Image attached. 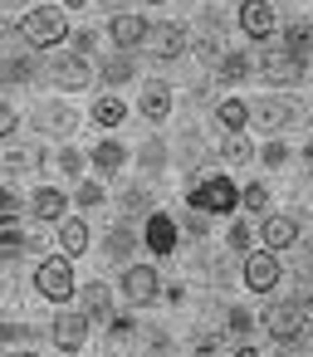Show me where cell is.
I'll return each mask as SVG.
<instances>
[{
	"label": "cell",
	"instance_id": "obj_7",
	"mask_svg": "<svg viewBox=\"0 0 313 357\" xmlns=\"http://www.w3.org/2000/svg\"><path fill=\"white\" fill-rule=\"evenodd\" d=\"M89 323H93V318H89L84 308H59V318H54L49 333H54V342H59L64 352H79V347L89 342Z\"/></svg>",
	"mask_w": 313,
	"mask_h": 357
},
{
	"label": "cell",
	"instance_id": "obj_3",
	"mask_svg": "<svg viewBox=\"0 0 313 357\" xmlns=\"http://www.w3.org/2000/svg\"><path fill=\"white\" fill-rule=\"evenodd\" d=\"M25 40L35 45V50H54L64 35H69V25H64V10L59 6H35L30 15H25Z\"/></svg>",
	"mask_w": 313,
	"mask_h": 357
},
{
	"label": "cell",
	"instance_id": "obj_24",
	"mask_svg": "<svg viewBox=\"0 0 313 357\" xmlns=\"http://www.w3.org/2000/svg\"><path fill=\"white\" fill-rule=\"evenodd\" d=\"M103 250H108V255H113V259H128V255H132V250H137V230H132V225H123V220H118V225H113V230H108V240H103Z\"/></svg>",
	"mask_w": 313,
	"mask_h": 357
},
{
	"label": "cell",
	"instance_id": "obj_41",
	"mask_svg": "<svg viewBox=\"0 0 313 357\" xmlns=\"http://www.w3.org/2000/svg\"><path fill=\"white\" fill-rule=\"evenodd\" d=\"M108 337H113V342L132 337V318H113V323H108Z\"/></svg>",
	"mask_w": 313,
	"mask_h": 357
},
{
	"label": "cell",
	"instance_id": "obj_28",
	"mask_svg": "<svg viewBox=\"0 0 313 357\" xmlns=\"http://www.w3.org/2000/svg\"><path fill=\"white\" fill-rule=\"evenodd\" d=\"M59 240H64V255H84L89 250V225L84 220H64L59 225Z\"/></svg>",
	"mask_w": 313,
	"mask_h": 357
},
{
	"label": "cell",
	"instance_id": "obj_26",
	"mask_svg": "<svg viewBox=\"0 0 313 357\" xmlns=\"http://www.w3.org/2000/svg\"><path fill=\"white\" fill-rule=\"evenodd\" d=\"M215 118H220V128H225V132H240V128L250 123V103H240V98H225V103L215 108Z\"/></svg>",
	"mask_w": 313,
	"mask_h": 357
},
{
	"label": "cell",
	"instance_id": "obj_39",
	"mask_svg": "<svg viewBox=\"0 0 313 357\" xmlns=\"http://www.w3.org/2000/svg\"><path fill=\"white\" fill-rule=\"evenodd\" d=\"M0 211H6V220H15V215H20V196H15L10 186L0 191Z\"/></svg>",
	"mask_w": 313,
	"mask_h": 357
},
{
	"label": "cell",
	"instance_id": "obj_4",
	"mask_svg": "<svg viewBox=\"0 0 313 357\" xmlns=\"http://www.w3.org/2000/svg\"><path fill=\"white\" fill-rule=\"evenodd\" d=\"M264 333L274 337V342H298L303 337V328H308V308L293 298V303H269L264 308Z\"/></svg>",
	"mask_w": 313,
	"mask_h": 357
},
{
	"label": "cell",
	"instance_id": "obj_8",
	"mask_svg": "<svg viewBox=\"0 0 313 357\" xmlns=\"http://www.w3.org/2000/svg\"><path fill=\"white\" fill-rule=\"evenodd\" d=\"M245 284H250L254 294H269V289L279 284V259H274V250L245 255Z\"/></svg>",
	"mask_w": 313,
	"mask_h": 357
},
{
	"label": "cell",
	"instance_id": "obj_16",
	"mask_svg": "<svg viewBox=\"0 0 313 357\" xmlns=\"http://www.w3.org/2000/svg\"><path fill=\"white\" fill-rule=\"evenodd\" d=\"M35 128H40V132H59V137H69L79 123H74V113H69L64 103H40V108H35Z\"/></svg>",
	"mask_w": 313,
	"mask_h": 357
},
{
	"label": "cell",
	"instance_id": "obj_15",
	"mask_svg": "<svg viewBox=\"0 0 313 357\" xmlns=\"http://www.w3.org/2000/svg\"><path fill=\"white\" fill-rule=\"evenodd\" d=\"M250 118H254L264 132H279V128H289V123H293V108H289L284 98H264V103H254V108H250Z\"/></svg>",
	"mask_w": 313,
	"mask_h": 357
},
{
	"label": "cell",
	"instance_id": "obj_47",
	"mask_svg": "<svg viewBox=\"0 0 313 357\" xmlns=\"http://www.w3.org/2000/svg\"><path fill=\"white\" fill-rule=\"evenodd\" d=\"M6 6H20V0H6Z\"/></svg>",
	"mask_w": 313,
	"mask_h": 357
},
{
	"label": "cell",
	"instance_id": "obj_29",
	"mask_svg": "<svg viewBox=\"0 0 313 357\" xmlns=\"http://www.w3.org/2000/svg\"><path fill=\"white\" fill-rule=\"evenodd\" d=\"M20 250H30V240L15 230V220H0V255H6V259H15Z\"/></svg>",
	"mask_w": 313,
	"mask_h": 357
},
{
	"label": "cell",
	"instance_id": "obj_45",
	"mask_svg": "<svg viewBox=\"0 0 313 357\" xmlns=\"http://www.w3.org/2000/svg\"><path fill=\"white\" fill-rule=\"evenodd\" d=\"M64 6H74V10H79V6H89V0H64Z\"/></svg>",
	"mask_w": 313,
	"mask_h": 357
},
{
	"label": "cell",
	"instance_id": "obj_18",
	"mask_svg": "<svg viewBox=\"0 0 313 357\" xmlns=\"http://www.w3.org/2000/svg\"><path fill=\"white\" fill-rule=\"evenodd\" d=\"M79 298H84V313L89 318H103V323H113V294H108V284H84L79 289Z\"/></svg>",
	"mask_w": 313,
	"mask_h": 357
},
{
	"label": "cell",
	"instance_id": "obj_25",
	"mask_svg": "<svg viewBox=\"0 0 313 357\" xmlns=\"http://www.w3.org/2000/svg\"><path fill=\"white\" fill-rule=\"evenodd\" d=\"M128 79H137V64H132L128 54H113V59L103 64V84H108V89H123Z\"/></svg>",
	"mask_w": 313,
	"mask_h": 357
},
{
	"label": "cell",
	"instance_id": "obj_44",
	"mask_svg": "<svg viewBox=\"0 0 313 357\" xmlns=\"http://www.w3.org/2000/svg\"><path fill=\"white\" fill-rule=\"evenodd\" d=\"M303 162H308V167H313V142H303Z\"/></svg>",
	"mask_w": 313,
	"mask_h": 357
},
{
	"label": "cell",
	"instance_id": "obj_36",
	"mask_svg": "<svg viewBox=\"0 0 313 357\" xmlns=\"http://www.w3.org/2000/svg\"><path fill=\"white\" fill-rule=\"evenodd\" d=\"M259 157H264V167H284V162H289V147H284V142H264Z\"/></svg>",
	"mask_w": 313,
	"mask_h": 357
},
{
	"label": "cell",
	"instance_id": "obj_6",
	"mask_svg": "<svg viewBox=\"0 0 313 357\" xmlns=\"http://www.w3.org/2000/svg\"><path fill=\"white\" fill-rule=\"evenodd\" d=\"M123 294H128V303H132V308L157 303V294H162L157 269H152V264H128V269H123Z\"/></svg>",
	"mask_w": 313,
	"mask_h": 357
},
{
	"label": "cell",
	"instance_id": "obj_30",
	"mask_svg": "<svg viewBox=\"0 0 313 357\" xmlns=\"http://www.w3.org/2000/svg\"><path fill=\"white\" fill-rule=\"evenodd\" d=\"M220 157H225L230 167H245V162H250L254 152H250V142H245L240 132H230V137H225V147H220Z\"/></svg>",
	"mask_w": 313,
	"mask_h": 357
},
{
	"label": "cell",
	"instance_id": "obj_37",
	"mask_svg": "<svg viewBox=\"0 0 313 357\" xmlns=\"http://www.w3.org/2000/svg\"><path fill=\"white\" fill-rule=\"evenodd\" d=\"M162 162H167L162 142H147V147H142V167H147V172H162Z\"/></svg>",
	"mask_w": 313,
	"mask_h": 357
},
{
	"label": "cell",
	"instance_id": "obj_22",
	"mask_svg": "<svg viewBox=\"0 0 313 357\" xmlns=\"http://www.w3.org/2000/svg\"><path fill=\"white\" fill-rule=\"evenodd\" d=\"M171 113V89L167 84H147V93H142V118L147 123H162Z\"/></svg>",
	"mask_w": 313,
	"mask_h": 357
},
{
	"label": "cell",
	"instance_id": "obj_40",
	"mask_svg": "<svg viewBox=\"0 0 313 357\" xmlns=\"http://www.w3.org/2000/svg\"><path fill=\"white\" fill-rule=\"evenodd\" d=\"M230 250H240V255H245V250H250V230H245V225H240V220H235V225H230Z\"/></svg>",
	"mask_w": 313,
	"mask_h": 357
},
{
	"label": "cell",
	"instance_id": "obj_35",
	"mask_svg": "<svg viewBox=\"0 0 313 357\" xmlns=\"http://www.w3.org/2000/svg\"><path fill=\"white\" fill-rule=\"evenodd\" d=\"M30 74H35V59H10V69H6V79H10V84H25Z\"/></svg>",
	"mask_w": 313,
	"mask_h": 357
},
{
	"label": "cell",
	"instance_id": "obj_9",
	"mask_svg": "<svg viewBox=\"0 0 313 357\" xmlns=\"http://www.w3.org/2000/svg\"><path fill=\"white\" fill-rule=\"evenodd\" d=\"M49 79H54V89H84L93 74H89V54H64V59H49Z\"/></svg>",
	"mask_w": 313,
	"mask_h": 357
},
{
	"label": "cell",
	"instance_id": "obj_19",
	"mask_svg": "<svg viewBox=\"0 0 313 357\" xmlns=\"http://www.w3.org/2000/svg\"><path fill=\"white\" fill-rule=\"evenodd\" d=\"M284 50H289L298 64H308V59H313V25H308V20H293V25L284 30Z\"/></svg>",
	"mask_w": 313,
	"mask_h": 357
},
{
	"label": "cell",
	"instance_id": "obj_32",
	"mask_svg": "<svg viewBox=\"0 0 313 357\" xmlns=\"http://www.w3.org/2000/svg\"><path fill=\"white\" fill-rule=\"evenodd\" d=\"M59 167H64V176H79V172H84V152H79V147H64V152H59Z\"/></svg>",
	"mask_w": 313,
	"mask_h": 357
},
{
	"label": "cell",
	"instance_id": "obj_2",
	"mask_svg": "<svg viewBox=\"0 0 313 357\" xmlns=\"http://www.w3.org/2000/svg\"><path fill=\"white\" fill-rule=\"evenodd\" d=\"M35 289H40V298H49V303H69V298H74V264H69V255L40 259Z\"/></svg>",
	"mask_w": 313,
	"mask_h": 357
},
{
	"label": "cell",
	"instance_id": "obj_13",
	"mask_svg": "<svg viewBox=\"0 0 313 357\" xmlns=\"http://www.w3.org/2000/svg\"><path fill=\"white\" fill-rule=\"evenodd\" d=\"M152 50H157V59H181L186 54V25H176V20H167V25H157L152 30V40H147Z\"/></svg>",
	"mask_w": 313,
	"mask_h": 357
},
{
	"label": "cell",
	"instance_id": "obj_27",
	"mask_svg": "<svg viewBox=\"0 0 313 357\" xmlns=\"http://www.w3.org/2000/svg\"><path fill=\"white\" fill-rule=\"evenodd\" d=\"M123 118H128V103H123V98H98V103H93V123H98V128H118Z\"/></svg>",
	"mask_w": 313,
	"mask_h": 357
},
{
	"label": "cell",
	"instance_id": "obj_34",
	"mask_svg": "<svg viewBox=\"0 0 313 357\" xmlns=\"http://www.w3.org/2000/svg\"><path fill=\"white\" fill-rule=\"evenodd\" d=\"M225 328H230V333H235V337H245V333H250V328H254V318H250V313H245V308H230V318H225Z\"/></svg>",
	"mask_w": 313,
	"mask_h": 357
},
{
	"label": "cell",
	"instance_id": "obj_33",
	"mask_svg": "<svg viewBox=\"0 0 313 357\" xmlns=\"http://www.w3.org/2000/svg\"><path fill=\"white\" fill-rule=\"evenodd\" d=\"M74 201H79V206H103V186H98V181H84V186L74 191Z\"/></svg>",
	"mask_w": 313,
	"mask_h": 357
},
{
	"label": "cell",
	"instance_id": "obj_31",
	"mask_svg": "<svg viewBox=\"0 0 313 357\" xmlns=\"http://www.w3.org/2000/svg\"><path fill=\"white\" fill-rule=\"evenodd\" d=\"M240 206H245V211H254V215H264V211H269V186H245Z\"/></svg>",
	"mask_w": 313,
	"mask_h": 357
},
{
	"label": "cell",
	"instance_id": "obj_38",
	"mask_svg": "<svg viewBox=\"0 0 313 357\" xmlns=\"http://www.w3.org/2000/svg\"><path fill=\"white\" fill-rule=\"evenodd\" d=\"M15 128H20V113H15V108H6V113H0V137L10 142V137H15Z\"/></svg>",
	"mask_w": 313,
	"mask_h": 357
},
{
	"label": "cell",
	"instance_id": "obj_10",
	"mask_svg": "<svg viewBox=\"0 0 313 357\" xmlns=\"http://www.w3.org/2000/svg\"><path fill=\"white\" fill-rule=\"evenodd\" d=\"M240 30L250 40H269L274 35V6L269 0H240Z\"/></svg>",
	"mask_w": 313,
	"mask_h": 357
},
{
	"label": "cell",
	"instance_id": "obj_11",
	"mask_svg": "<svg viewBox=\"0 0 313 357\" xmlns=\"http://www.w3.org/2000/svg\"><path fill=\"white\" fill-rule=\"evenodd\" d=\"M108 35H113L118 50H137V45L152 40V25H147L142 15H113V20H108Z\"/></svg>",
	"mask_w": 313,
	"mask_h": 357
},
{
	"label": "cell",
	"instance_id": "obj_43",
	"mask_svg": "<svg viewBox=\"0 0 313 357\" xmlns=\"http://www.w3.org/2000/svg\"><path fill=\"white\" fill-rule=\"evenodd\" d=\"M230 357H259V352H254V347H235Z\"/></svg>",
	"mask_w": 313,
	"mask_h": 357
},
{
	"label": "cell",
	"instance_id": "obj_20",
	"mask_svg": "<svg viewBox=\"0 0 313 357\" xmlns=\"http://www.w3.org/2000/svg\"><path fill=\"white\" fill-rule=\"evenodd\" d=\"M0 167H6V176H20V172H30V167H45V152H40V147H6Z\"/></svg>",
	"mask_w": 313,
	"mask_h": 357
},
{
	"label": "cell",
	"instance_id": "obj_5",
	"mask_svg": "<svg viewBox=\"0 0 313 357\" xmlns=\"http://www.w3.org/2000/svg\"><path fill=\"white\" fill-rule=\"evenodd\" d=\"M264 84H279V89H293L298 79H303V64L279 45V50H264V59H259V69H254Z\"/></svg>",
	"mask_w": 313,
	"mask_h": 357
},
{
	"label": "cell",
	"instance_id": "obj_42",
	"mask_svg": "<svg viewBox=\"0 0 313 357\" xmlns=\"http://www.w3.org/2000/svg\"><path fill=\"white\" fill-rule=\"evenodd\" d=\"M123 6H128V0H103V10H108V15H123Z\"/></svg>",
	"mask_w": 313,
	"mask_h": 357
},
{
	"label": "cell",
	"instance_id": "obj_12",
	"mask_svg": "<svg viewBox=\"0 0 313 357\" xmlns=\"http://www.w3.org/2000/svg\"><path fill=\"white\" fill-rule=\"evenodd\" d=\"M142 240H147V250H152L157 259H167V255L176 250V220H171V215H162V211H152V215H147Z\"/></svg>",
	"mask_w": 313,
	"mask_h": 357
},
{
	"label": "cell",
	"instance_id": "obj_1",
	"mask_svg": "<svg viewBox=\"0 0 313 357\" xmlns=\"http://www.w3.org/2000/svg\"><path fill=\"white\" fill-rule=\"evenodd\" d=\"M240 196L245 191H235L230 176H196V186L186 191V206L201 211V215H230L240 206Z\"/></svg>",
	"mask_w": 313,
	"mask_h": 357
},
{
	"label": "cell",
	"instance_id": "obj_17",
	"mask_svg": "<svg viewBox=\"0 0 313 357\" xmlns=\"http://www.w3.org/2000/svg\"><path fill=\"white\" fill-rule=\"evenodd\" d=\"M30 211H35V220H59V215L69 211V196L54 191V186H40V191L30 196Z\"/></svg>",
	"mask_w": 313,
	"mask_h": 357
},
{
	"label": "cell",
	"instance_id": "obj_14",
	"mask_svg": "<svg viewBox=\"0 0 313 357\" xmlns=\"http://www.w3.org/2000/svg\"><path fill=\"white\" fill-rule=\"evenodd\" d=\"M259 235H264V250H289L293 240H298V220L293 215H264L259 220Z\"/></svg>",
	"mask_w": 313,
	"mask_h": 357
},
{
	"label": "cell",
	"instance_id": "obj_21",
	"mask_svg": "<svg viewBox=\"0 0 313 357\" xmlns=\"http://www.w3.org/2000/svg\"><path fill=\"white\" fill-rule=\"evenodd\" d=\"M215 74H220V84H240V79H250V74H254V59H250V54H240V50H230V54H220Z\"/></svg>",
	"mask_w": 313,
	"mask_h": 357
},
{
	"label": "cell",
	"instance_id": "obj_46",
	"mask_svg": "<svg viewBox=\"0 0 313 357\" xmlns=\"http://www.w3.org/2000/svg\"><path fill=\"white\" fill-rule=\"evenodd\" d=\"M10 357H35V352H10Z\"/></svg>",
	"mask_w": 313,
	"mask_h": 357
},
{
	"label": "cell",
	"instance_id": "obj_23",
	"mask_svg": "<svg viewBox=\"0 0 313 357\" xmlns=\"http://www.w3.org/2000/svg\"><path fill=\"white\" fill-rule=\"evenodd\" d=\"M123 162H128V147H123V142H98V147H93V167H98L103 176H118Z\"/></svg>",
	"mask_w": 313,
	"mask_h": 357
}]
</instances>
